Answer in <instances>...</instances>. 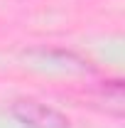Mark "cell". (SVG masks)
<instances>
[{
  "mask_svg": "<svg viewBox=\"0 0 125 128\" xmlns=\"http://www.w3.org/2000/svg\"><path fill=\"white\" fill-rule=\"evenodd\" d=\"M12 116L25 128H69V118L54 106H47L34 98H22L12 104Z\"/></svg>",
  "mask_w": 125,
  "mask_h": 128,
  "instance_id": "1",
  "label": "cell"
}]
</instances>
